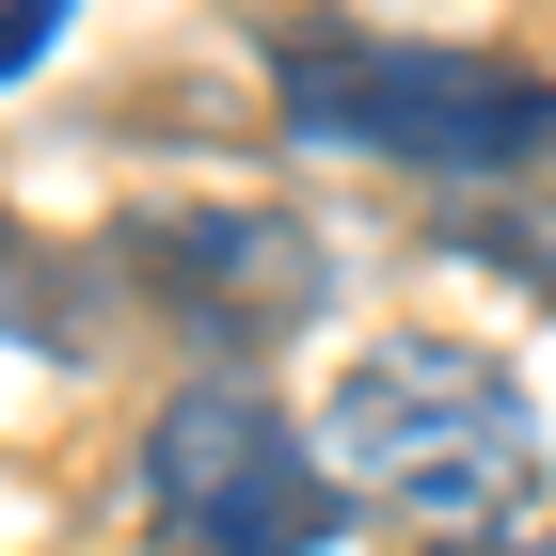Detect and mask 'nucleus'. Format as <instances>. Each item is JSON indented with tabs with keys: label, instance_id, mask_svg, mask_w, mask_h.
<instances>
[{
	"label": "nucleus",
	"instance_id": "obj_2",
	"mask_svg": "<svg viewBox=\"0 0 556 556\" xmlns=\"http://www.w3.org/2000/svg\"><path fill=\"white\" fill-rule=\"evenodd\" d=\"M270 96H287L302 143H350V160L397 175H493L556 160V80L509 64V48H429V33H287L270 48Z\"/></svg>",
	"mask_w": 556,
	"mask_h": 556
},
{
	"label": "nucleus",
	"instance_id": "obj_6",
	"mask_svg": "<svg viewBox=\"0 0 556 556\" xmlns=\"http://www.w3.org/2000/svg\"><path fill=\"white\" fill-rule=\"evenodd\" d=\"M493 255H509L525 287H556V223H509V239H493Z\"/></svg>",
	"mask_w": 556,
	"mask_h": 556
},
{
	"label": "nucleus",
	"instance_id": "obj_3",
	"mask_svg": "<svg viewBox=\"0 0 556 556\" xmlns=\"http://www.w3.org/2000/svg\"><path fill=\"white\" fill-rule=\"evenodd\" d=\"M128 509L160 556H318L350 493H334V445H302L270 382L207 366L128 429Z\"/></svg>",
	"mask_w": 556,
	"mask_h": 556
},
{
	"label": "nucleus",
	"instance_id": "obj_1",
	"mask_svg": "<svg viewBox=\"0 0 556 556\" xmlns=\"http://www.w3.org/2000/svg\"><path fill=\"white\" fill-rule=\"evenodd\" d=\"M334 477L366 509L429 525V541H493V525H525V493H541V414H525V382L493 350L382 334L334 382Z\"/></svg>",
	"mask_w": 556,
	"mask_h": 556
},
{
	"label": "nucleus",
	"instance_id": "obj_4",
	"mask_svg": "<svg viewBox=\"0 0 556 556\" xmlns=\"http://www.w3.org/2000/svg\"><path fill=\"white\" fill-rule=\"evenodd\" d=\"M128 270H143V302H160L207 366L302 334V318L334 302V255H318L302 223H270V207H160V223H128Z\"/></svg>",
	"mask_w": 556,
	"mask_h": 556
},
{
	"label": "nucleus",
	"instance_id": "obj_7",
	"mask_svg": "<svg viewBox=\"0 0 556 556\" xmlns=\"http://www.w3.org/2000/svg\"><path fill=\"white\" fill-rule=\"evenodd\" d=\"M445 556H556V525H493V541H445Z\"/></svg>",
	"mask_w": 556,
	"mask_h": 556
},
{
	"label": "nucleus",
	"instance_id": "obj_5",
	"mask_svg": "<svg viewBox=\"0 0 556 556\" xmlns=\"http://www.w3.org/2000/svg\"><path fill=\"white\" fill-rule=\"evenodd\" d=\"M64 16H80V0H0V80H16V64H33V48L64 33Z\"/></svg>",
	"mask_w": 556,
	"mask_h": 556
}]
</instances>
